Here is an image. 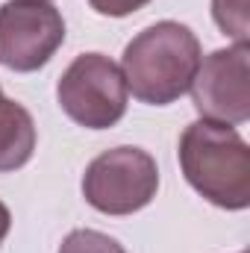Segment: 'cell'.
Returning <instances> with one entry per match:
<instances>
[{
    "label": "cell",
    "instance_id": "cell-2",
    "mask_svg": "<svg viewBox=\"0 0 250 253\" xmlns=\"http://www.w3.org/2000/svg\"><path fill=\"white\" fill-rule=\"evenodd\" d=\"M180 168L188 186L221 209L250 206V147L236 126L194 121L180 135Z\"/></svg>",
    "mask_w": 250,
    "mask_h": 253
},
{
    "label": "cell",
    "instance_id": "cell-7",
    "mask_svg": "<svg viewBox=\"0 0 250 253\" xmlns=\"http://www.w3.org/2000/svg\"><path fill=\"white\" fill-rule=\"evenodd\" d=\"M36 150V121L33 115L0 94V174L18 171L33 159Z\"/></svg>",
    "mask_w": 250,
    "mask_h": 253
},
{
    "label": "cell",
    "instance_id": "cell-9",
    "mask_svg": "<svg viewBox=\"0 0 250 253\" xmlns=\"http://www.w3.org/2000/svg\"><path fill=\"white\" fill-rule=\"evenodd\" d=\"M59 253H126L112 236L97 230H74L65 236Z\"/></svg>",
    "mask_w": 250,
    "mask_h": 253
},
{
    "label": "cell",
    "instance_id": "cell-6",
    "mask_svg": "<svg viewBox=\"0 0 250 253\" xmlns=\"http://www.w3.org/2000/svg\"><path fill=\"white\" fill-rule=\"evenodd\" d=\"M194 109L206 121L245 124L250 118V47L233 44L200 59L191 83Z\"/></svg>",
    "mask_w": 250,
    "mask_h": 253
},
{
    "label": "cell",
    "instance_id": "cell-1",
    "mask_svg": "<svg viewBox=\"0 0 250 253\" xmlns=\"http://www.w3.org/2000/svg\"><path fill=\"white\" fill-rule=\"evenodd\" d=\"M200 59V42L186 24L159 21L126 44L121 74L132 97L150 106H168L191 88Z\"/></svg>",
    "mask_w": 250,
    "mask_h": 253
},
{
    "label": "cell",
    "instance_id": "cell-8",
    "mask_svg": "<svg viewBox=\"0 0 250 253\" xmlns=\"http://www.w3.org/2000/svg\"><path fill=\"white\" fill-rule=\"evenodd\" d=\"M212 18L224 30V36L236 39V44H248L250 39L248 0H212Z\"/></svg>",
    "mask_w": 250,
    "mask_h": 253
},
{
    "label": "cell",
    "instance_id": "cell-4",
    "mask_svg": "<svg viewBox=\"0 0 250 253\" xmlns=\"http://www.w3.org/2000/svg\"><path fill=\"white\" fill-rule=\"evenodd\" d=\"M121 68L103 53H83L65 68L56 85L62 112L85 129H109L126 112Z\"/></svg>",
    "mask_w": 250,
    "mask_h": 253
},
{
    "label": "cell",
    "instance_id": "cell-12",
    "mask_svg": "<svg viewBox=\"0 0 250 253\" xmlns=\"http://www.w3.org/2000/svg\"><path fill=\"white\" fill-rule=\"evenodd\" d=\"M36 3H50V0H36Z\"/></svg>",
    "mask_w": 250,
    "mask_h": 253
},
{
    "label": "cell",
    "instance_id": "cell-10",
    "mask_svg": "<svg viewBox=\"0 0 250 253\" xmlns=\"http://www.w3.org/2000/svg\"><path fill=\"white\" fill-rule=\"evenodd\" d=\"M94 12L100 15H109V18H124V15H132L138 12L141 6H147L150 0H88Z\"/></svg>",
    "mask_w": 250,
    "mask_h": 253
},
{
    "label": "cell",
    "instance_id": "cell-11",
    "mask_svg": "<svg viewBox=\"0 0 250 253\" xmlns=\"http://www.w3.org/2000/svg\"><path fill=\"white\" fill-rule=\"evenodd\" d=\"M9 224H12V215H9L6 203H0V245H3V239H6V233H9Z\"/></svg>",
    "mask_w": 250,
    "mask_h": 253
},
{
    "label": "cell",
    "instance_id": "cell-5",
    "mask_svg": "<svg viewBox=\"0 0 250 253\" xmlns=\"http://www.w3.org/2000/svg\"><path fill=\"white\" fill-rule=\"evenodd\" d=\"M65 42L62 12L50 3L9 0L0 6V65L30 74L53 59Z\"/></svg>",
    "mask_w": 250,
    "mask_h": 253
},
{
    "label": "cell",
    "instance_id": "cell-3",
    "mask_svg": "<svg viewBox=\"0 0 250 253\" xmlns=\"http://www.w3.org/2000/svg\"><path fill=\"white\" fill-rule=\"evenodd\" d=\"M159 189L156 159L141 147H112L88 162L83 197L103 215H132L144 209Z\"/></svg>",
    "mask_w": 250,
    "mask_h": 253
}]
</instances>
